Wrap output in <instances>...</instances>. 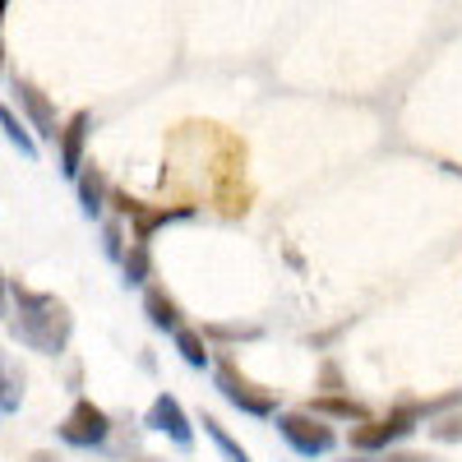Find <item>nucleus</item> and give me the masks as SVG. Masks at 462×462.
Here are the masks:
<instances>
[{
	"mask_svg": "<svg viewBox=\"0 0 462 462\" xmlns=\"http://www.w3.org/2000/svg\"><path fill=\"white\" fill-rule=\"evenodd\" d=\"M162 189H171L180 208H195V199H204L222 217H245L254 204L245 139L217 121H180L167 134Z\"/></svg>",
	"mask_w": 462,
	"mask_h": 462,
	"instance_id": "nucleus-1",
	"label": "nucleus"
},
{
	"mask_svg": "<svg viewBox=\"0 0 462 462\" xmlns=\"http://www.w3.org/2000/svg\"><path fill=\"white\" fill-rule=\"evenodd\" d=\"M10 296H14L10 337L37 356H60L74 337V310L69 305L51 291H32L23 282H10Z\"/></svg>",
	"mask_w": 462,
	"mask_h": 462,
	"instance_id": "nucleus-2",
	"label": "nucleus"
},
{
	"mask_svg": "<svg viewBox=\"0 0 462 462\" xmlns=\"http://www.w3.org/2000/svg\"><path fill=\"white\" fill-rule=\"evenodd\" d=\"M213 383H217V393H222L231 407H241L245 416H273V411H278V393L263 389V383H254L236 361H217V365H213Z\"/></svg>",
	"mask_w": 462,
	"mask_h": 462,
	"instance_id": "nucleus-3",
	"label": "nucleus"
},
{
	"mask_svg": "<svg viewBox=\"0 0 462 462\" xmlns=\"http://www.w3.org/2000/svg\"><path fill=\"white\" fill-rule=\"evenodd\" d=\"M420 416H426V407H420V402H402V407H393L389 416H379V420H361V426L352 430V448L361 457L389 448V444H398V439H407L416 430Z\"/></svg>",
	"mask_w": 462,
	"mask_h": 462,
	"instance_id": "nucleus-4",
	"label": "nucleus"
},
{
	"mask_svg": "<svg viewBox=\"0 0 462 462\" xmlns=\"http://www.w3.org/2000/svg\"><path fill=\"white\" fill-rule=\"evenodd\" d=\"M111 204H116V213H121V217H130L134 245H148L152 231L167 226V222L195 217V208H180V204H143V199H134V195H121V189H111Z\"/></svg>",
	"mask_w": 462,
	"mask_h": 462,
	"instance_id": "nucleus-5",
	"label": "nucleus"
},
{
	"mask_svg": "<svg viewBox=\"0 0 462 462\" xmlns=\"http://www.w3.org/2000/svg\"><path fill=\"white\" fill-rule=\"evenodd\" d=\"M278 435H282L300 457H324V453L337 444V435H333L328 420H319V416H310V411H282V416H278Z\"/></svg>",
	"mask_w": 462,
	"mask_h": 462,
	"instance_id": "nucleus-6",
	"label": "nucleus"
},
{
	"mask_svg": "<svg viewBox=\"0 0 462 462\" xmlns=\"http://www.w3.org/2000/svg\"><path fill=\"white\" fill-rule=\"evenodd\" d=\"M106 435H111V416L93 398H79L69 407V416L60 420V444H69V448H102Z\"/></svg>",
	"mask_w": 462,
	"mask_h": 462,
	"instance_id": "nucleus-7",
	"label": "nucleus"
},
{
	"mask_svg": "<svg viewBox=\"0 0 462 462\" xmlns=\"http://www.w3.org/2000/svg\"><path fill=\"white\" fill-rule=\"evenodd\" d=\"M148 430H158V435H167L176 448H195V426H189V416H185V407L171 398V393H158L152 398V407H148Z\"/></svg>",
	"mask_w": 462,
	"mask_h": 462,
	"instance_id": "nucleus-8",
	"label": "nucleus"
},
{
	"mask_svg": "<svg viewBox=\"0 0 462 462\" xmlns=\"http://www.w3.org/2000/svg\"><path fill=\"white\" fill-rule=\"evenodd\" d=\"M88 130H93V111H74L69 121L60 125V171L65 176H79L84 171V143H88Z\"/></svg>",
	"mask_w": 462,
	"mask_h": 462,
	"instance_id": "nucleus-9",
	"label": "nucleus"
},
{
	"mask_svg": "<svg viewBox=\"0 0 462 462\" xmlns=\"http://www.w3.org/2000/svg\"><path fill=\"white\" fill-rule=\"evenodd\" d=\"M14 93H19V106L28 111V121H32L37 139H56L60 125H56V106H51V97L37 88L32 79H14Z\"/></svg>",
	"mask_w": 462,
	"mask_h": 462,
	"instance_id": "nucleus-10",
	"label": "nucleus"
},
{
	"mask_svg": "<svg viewBox=\"0 0 462 462\" xmlns=\"http://www.w3.org/2000/svg\"><path fill=\"white\" fill-rule=\"evenodd\" d=\"M74 185H79V208H84L88 217H97V213L106 208V199H111V180H106V171H102L97 162H84V171L74 176Z\"/></svg>",
	"mask_w": 462,
	"mask_h": 462,
	"instance_id": "nucleus-11",
	"label": "nucleus"
},
{
	"mask_svg": "<svg viewBox=\"0 0 462 462\" xmlns=\"http://www.w3.org/2000/svg\"><path fill=\"white\" fill-rule=\"evenodd\" d=\"M143 310H148L152 328H167V333H180V328H185L180 300H176L167 287H148V291H143Z\"/></svg>",
	"mask_w": 462,
	"mask_h": 462,
	"instance_id": "nucleus-12",
	"label": "nucleus"
},
{
	"mask_svg": "<svg viewBox=\"0 0 462 462\" xmlns=\"http://www.w3.org/2000/svg\"><path fill=\"white\" fill-rule=\"evenodd\" d=\"M23 407V374L14 370V361L0 352V416H14Z\"/></svg>",
	"mask_w": 462,
	"mask_h": 462,
	"instance_id": "nucleus-13",
	"label": "nucleus"
},
{
	"mask_svg": "<svg viewBox=\"0 0 462 462\" xmlns=\"http://www.w3.org/2000/svg\"><path fill=\"white\" fill-rule=\"evenodd\" d=\"M305 411L319 416V420H324V416H342V420H370V411H365L361 402H352V398H337V393H333V398H315Z\"/></svg>",
	"mask_w": 462,
	"mask_h": 462,
	"instance_id": "nucleus-14",
	"label": "nucleus"
},
{
	"mask_svg": "<svg viewBox=\"0 0 462 462\" xmlns=\"http://www.w3.org/2000/svg\"><path fill=\"white\" fill-rule=\"evenodd\" d=\"M176 352L185 356V365H195V370L213 365V352H208V342H204V333H195V328H180V333H176Z\"/></svg>",
	"mask_w": 462,
	"mask_h": 462,
	"instance_id": "nucleus-15",
	"label": "nucleus"
},
{
	"mask_svg": "<svg viewBox=\"0 0 462 462\" xmlns=\"http://www.w3.org/2000/svg\"><path fill=\"white\" fill-rule=\"evenodd\" d=\"M0 130H5V139H10V143L23 152V158H37V139L28 134V125L19 121V116H14L5 102H0Z\"/></svg>",
	"mask_w": 462,
	"mask_h": 462,
	"instance_id": "nucleus-16",
	"label": "nucleus"
},
{
	"mask_svg": "<svg viewBox=\"0 0 462 462\" xmlns=\"http://www.w3.org/2000/svg\"><path fill=\"white\" fill-rule=\"evenodd\" d=\"M121 268H125V282H130V287H143V282L152 278V254H148V245H134V241H130V250L121 254Z\"/></svg>",
	"mask_w": 462,
	"mask_h": 462,
	"instance_id": "nucleus-17",
	"label": "nucleus"
},
{
	"mask_svg": "<svg viewBox=\"0 0 462 462\" xmlns=\"http://www.w3.org/2000/svg\"><path fill=\"white\" fill-rule=\"evenodd\" d=\"M199 426H204V435H208V439L217 444V453H222L226 462H250V453H245V448H241L236 439H231V435H226V430L217 426V420H213V416H204V420H199Z\"/></svg>",
	"mask_w": 462,
	"mask_h": 462,
	"instance_id": "nucleus-18",
	"label": "nucleus"
},
{
	"mask_svg": "<svg viewBox=\"0 0 462 462\" xmlns=\"http://www.w3.org/2000/svg\"><path fill=\"white\" fill-rule=\"evenodd\" d=\"M430 435H435L439 444H457V439H462V411H453V416H439L435 426H430Z\"/></svg>",
	"mask_w": 462,
	"mask_h": 462,
	"instance_id": "nucleus-19",
	"label": "nucleus"
},
{
	"mask_svg": "<svg viewBox=\"0 0 462 462\" xmlns=\"http://www.w3.org/2000/svg\"><path fill=\"white\" fill-rule=\"evenodd\" d=\"M121 241H125V236H121V222H106V226H102V250H106V259H121V254H125Z\"/></svg>",
	"mask_w": 462,
	"mask_h": 462,
	"instance_id": "nucleus-20",
	"label": "nucleus"
},
{
	"mask_svg": "<svg viewBox=\"0 0 462 462\" xmlns=\"http://www.w3.org/2000/svg\"><path fill=\"white\" fill-rule=\"evenodd\" d=\"M383 462H435V457H426V453H407V448H398V453H389Z\"/></svg>",
	"mask_w": 462,
	"mask_h": 462,
	"instance_id": "nucleus-21",
	"label": "nucleus"
},
{
	"mask_svg": "<svg viewBox=\"0 0 462 462\" xmlns=\"http://www.w3.org/2000/svg\"><path fill=\"white\" fill-rule=\"evenodd\" d=\"M217 337H259V328H208Z\"/></svg>",
	"mask_w": 462,
	"mask_h": 462,
	"instance_id": "nucleus-22",
	"label": "nucleus"
},
{
	"mask_svg": "<svg viewBox=\"0 0 462 462\" xmlns=\"http://www.w3.org/2000/svg\"><path fill=\"white\" fill-rule=\"evenodd\" d=\"M0 74H5V0H0Z\"/></svg>",
	"mask_w": 462,
	"mask_h": 462,
	"instance_id": "nucleus-23",
	"label": "nucleus"
},
{
	"mask_svg": "<svg viewBox=\"0 0 462 462\" xmlns=\"http://www.w3.org/2000/svg\"><path fill=\"white\" fill-rule=\"evenodd\" d=\"M324 383H328V393L342 389V379H337V365H324Z\"/></svg>",
	"mask_w": 462,
	"mask_h": 462,
	"instance_id": "nucleus-24",
	"label": "nucleus"
},
{
	"mask_svg": "<svg viewBox=\"0 0 462 462\" xmlns=\"http://www.w3.org/2000/svg\"><path fill=\"white\" fill-rule=\"evenodd\" d=\"M5 296H10V282H5V273H0V319H5Z\"/></svg>",
	"mask_w": 462,
	"mask_h": 462,
	"instance_id": "nucleus-25",
	"label": "nucleus"
},
{
	"mask_svg": "<svg viewBox=\"0 0 462 462\" xmlns=\"http://www.w3.org/2000/svg\"><path fill=\"white\" fill-rule=\"evenodd\" d=\"M28 462H56V457H51V453H32Z\"/></svg>",
	"mask_w": 462,
	"mask_h": 462,
	"instance_id": "nucleus-26",
	"label": "nucleus"
},
{
	"mask_svg": "<svg viewBox=\"0 0 462 462\" xmlns=\"http://www.w3.org/2000/svg\"><path fill=\"white\" fill-rule=\"evenodd\" d=\"M346 462H370V457H346Z\"/></svg>",
	"mask_w": 462,
	"mask_h": 462,
	"instance_id": "nucleus-27",
	"label": "nucleus"
},
{
	"mask_svg": "<svg viewBox=\"0 0 462 462\" xmlns=\"http://www.w3.org/2000/svg\"><path fill=\"white\" fill-rule=\"evenodd\" d=\"M139 462H158V457H139Z\"/></svg>",
	"mask_w": 462,
	"mask_h": 462,
	"instance_id": "nucleus-28",
	"label": "nucleus"
}]
</instances>
